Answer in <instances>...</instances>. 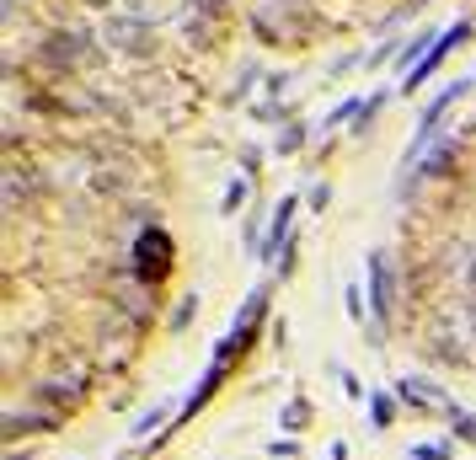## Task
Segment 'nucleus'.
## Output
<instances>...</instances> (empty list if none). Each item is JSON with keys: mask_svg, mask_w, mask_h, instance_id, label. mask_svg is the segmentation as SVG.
<instances>
[{"mask_svg": "<svg viewBox=\"0 0 476 460\" xmlns=\"http://www.w3.org/2000/svg\"><path fill=\"white\" fill-rule=\"evenodd\" d=\"M134 263H139V273H145V279H161V273H166V263H171V241H166L161 230H145V236L134 241Z\"/></svg>", "mask_w": 476, "mask_h": 460, "instance_id": "1", "label": "nucleus"}, {"mask_svg": "<svg viewBox=\"0 0 476 460\" xmlns=\"http://www.w3.org/2000/svg\"><path fill=\"white\" fill-rule=\"evenodd\" d=\"M413 456H418V460H450V456H445V445H418Z\"/></svg>", "mask_w": 476, "mask_h": 460, "instance_id": "3", "label": "nucleus"}, {"mask_svg": "<svg viewBox=\"0 0 476 460\" xmlns=\"http://www.w3.org/2000/svg\"><path fill=\"white\" fill-rule=\"evenodd\" d=\"M391 413H397V407H391V402H386V397H380V402H375V423H380V429H386V423H391Z\"/></svg>", "mask_w": 476, "mask_h": 460, "instance_id": "4", "label": "nucleus"}, {"mask_svg": "<svg viewBox=\"0 0 476 460\" xmlns=\"http://www.w3.org/2000/svg\"><path fill=\"white\" fill-rule=\"evenodd\" d=\"M370 279H375V316L386 322L391 316V268H386V252L370 257Z\"/></svg>", "mask_w": 476, "mask_h": 460, "instance_id": "2", "label": "nucleus"}]
</instances>
